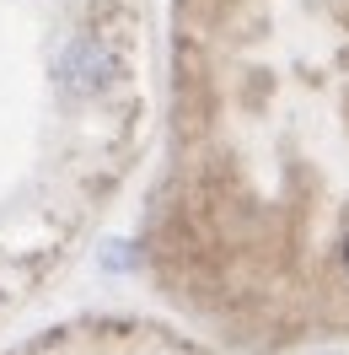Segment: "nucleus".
I'll list each match as a JSON object with an SVG mask.
<instances>
[{"label":"nucleus","instance_id":"3","mask_svg":"<svg viewBox=\"0 0 349 355\" xmlns=\"http://www.w3.org/2000/svg\"><path fill=\"white\" fill-rule=\"evenodd\" d=\"M344 269H349V237H344Z\"/></svg>","mask_w":349,"mask_h":355},{"label":"nucleus","instance_id":"2","mask_svg":"<svg viewBox=\"0 0 349 355\" xmlns=\"http://www.w3.org/2000/svg\"><path fill=\"white\" fill-rule=\"evenodd\" d=\"M102 269H113V275H118V269H134V248L108 243V248H102Z\"/></svg>","mask_w":349,"mask_h":355},{"label":"nucleus","instance_id":"1","mask_svg":"<svg viewBox=\"0 0 349 355\" xmlns=\"http://www.w3.org/2000/svg\"><path fill=\"white\" fill-rule=\"evenodd\" d=\"M60 81L70 92H97L113 81V54L97 38H70L65 44V60H60Z\"/></svg>","mask_w":349,"mask_h":355}]
</instances>
